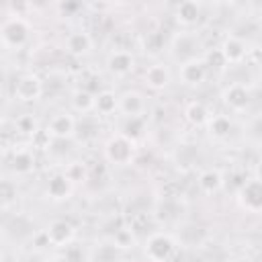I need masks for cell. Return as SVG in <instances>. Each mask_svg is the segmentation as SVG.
Masks as SVG:
<instances>
[{"instance_id":"6da1fadb","label":"cell","mask_w":262,"mask_h":262,"mask_svg":"<svg viewBox=\"0 0 262 262\" xmlns=\"http://www.w3.org/2000/svg\"><path fill=\"white\" fill-rule=\"evenodd\" d=\"M137 145L133 139L125 137L123 133H115L104 143V158L113 166H129L135 158Z\"/></svg>"},{"instance_id":"7a4b0ae2","label":"cell","mask_w":262,"mask_h":262,"mask_svg":"<svg viewBox=\"0 0 262 262\" xmlns=\"http://www.w3.org/2000/svg\"><path fill=\"white\" fill-rule=\"evenodd\" d=\"M176 250H178L176 239L164 231H156V233L147 235L145 244H143V252H145L147 260H151V262H170L174 258Z\"/></svg>"},{"instance_id":"3957f363","label":"cell","mask_w":262,"mask_h":262,"mask_svg":"<svg viewBox=\"0 0 262 262\" xmlns=\"http://www.w3.org/2000/svg\"><path fill=\"white\" fill-rule=\"evenodd\" d=\"M0 37H2V45L6 49H20L27 45V41L31 37V25L23 16L12 14L8 18H4Z\"/></svg>"},{"instance_id":"277c9868","label":"cell","mask_w":262,"mask_h":262,"mask_svg":"<svg viewBox=\"0 0 262 262\" xmlns=\"http://www.w3.org/2000/svg\"><path fill=\"white\" fill-rule=\"evenodd\" d=\"M104 66L106 70L117 76V78H125L129 76L133 70H135V55L129 51V49H123V47H115L106 53V59H104Z\"/></svg>"},{"instance_id":"5b68a950","label":"cell","mask_w":262,"mask_h":262,"mask_svg":"<svg viewBox=\"0 0 262 262\" xmlns=\"http://www.w3.org/2000/svg\"><path fill=\"white\" fill-rule=\"evenodd\" d=\"M221 100L231 113H244L252 102V92L246 84L233 82L221 90Z\"/></svg>"},{"instance_id":"8992f818","label":"cell","mask_w":262,"mask_h":262,"mask_svg":"<svg viewBox=\"0 0 262 262\" xmlns=\"http://www.w3.org/2000/svg\"><path fill=\"white\" fill-rule=\"evenodd\" d=\"M209 76V63L205 57H192L182 61L178 68V78L186 86H201Z\"/></svg>"},{"instance_id":"52a82bcc","label":"cell","mask_w":262,"mask_h":262,"mask_svg":"<svg viewBox=\"0 0 262 262\" xmlns=\"http://www.w3.org/2000/svg\"><path fill=\"white\" fill-rule=\"evenodd\" d=\"M41 94H43V82L33 72L18 76V80L14 82V96L20 102H35L41 98Z\"/></svg>"},{"instance_id":"ba28073f","label":"cell","mask_w":262,"mask_h":262,"mask_svg":"<svg viewBox=\"0 0 262 262\" xmlns=\"http://www.w3.org/2000/svg\"><path fill=\"white\" fill-rule=\"evenodd\" d=\"M43 235H45L47 244H51L55 248H61V246H68V244L74 242L76 227L70 221H66V219H53V221L47 223Z\"/></svg>"},{"instance_id":"9c48e42d","label":"cell","mask_w":262,"mask_h":262,"mask_svg":"<svg viewBox=\"0 0 262 262\" xmlns=\"http://www.w3.org/2000/svg\"><path fill=\"white\" fill-rule=\"evenodd\" d=\"M119 113L123 117H145L147 100L139 90H125L119 94Z\"/></svg>"},{"instance_id":"30bf717a","label":"cell","mask_w":262,"mask_h":262,"mask_svg":"<svg viewBox=\"0 0 262 262\" xmlns=\"http://www.w3.org/2000/svg\"><path fill=\"white\" fill-rule=\"evenodd\" d=\"M47 135L51 139H57V141H63V139H70L74 133H76V119L72 113L68 111H61L57 115H53L47 123Z\"/></svg>"},{"instance_id":"8fae6325","label":"cell","mask_w":262,"mask_h":262,"mask_svg":"<svg viewBox=\"0 0 262 262\" xmlns=\"http://www.w3.org/2000/svg\"><path fill=\"white\" fill-rule=\"evenodd\" d=\"M239 205L250 213H262V182L252 178L246 180L237 192Z\"/></svg>"},{"instance_id":"7c38bea8","label":"cell","mask_w":262,"mask_h":262,"mask_svg":"<svg viewBox=\"0 0 262 262\" xmlns=\"http://www.w3.org/2000/svg\"><path fill=\"white\" fill-rule=\"evenodd\" d=\"M63 47H66V51H68L70 55H74V57H86V55H90L92 49H94V39H92V35H90L88 31H84V29L72 31V33H68L66 41H63Z\"/></svg>"},{"instance_id":"4fadbf2b","label":"cell","mask_w":262,"mask_h":262,"mask_svg":"<svg viewBox=\"0 0 262 262\" xmlns=\"http://www.w3.org/2000/svg\"><path fill=\"white\" fill-rule=\"evenodd\" d=\"M219 53L225 63H242L248 55V45L237 35H227L219 45Z\"/></svg>"},{"instance_id":"5bb4252c","label":"cell","mask_w":262,"mask_h":262,"mask_svg":"<svg viewBox=\"0 0 262 262\" xmlns=\"http://www.w3.org/2000/svg\"><path fill=\"white\" fill-rule=\"evenodd\" d=\"M170 82H172V72L164 63H151L143 74V84L156 92L166 90L170 86Z\"/></svg>"},{"instance_id":"9a60e30c","label":"cell","mask_w":262,"mask_h":262,"mask_svg":"<svg viewBox=\"0 0 262 262\" xmlns=\"http://www.w3.org/2000/svg\"><path fill=\"white\" fill-rule=\"evenodd\" d=\"M45 192L51 201H66L74 192V182L70 180V176L66 172L53 174L45 184Z\"/></svg>"},{"instance_id":"2e32d148","label":"cell","mask_w":262,"mask_h":262,"mask_svg":"<svg viewBox=\"0 0 262 262\" xmlns=\"http://www.w3.org/2000/svg\"><path fill=\"white\" fill-rule=\"evenodd\" d=\"M201 14H203V8L194 0H184V2L176 4V8H174V20L184 29L194 27L201 20Z\"/></svg>"},{"instance_id":"e0dca14e","label":"cell","mask_w":262,"mask_h":262,"mask_svg":"<svg viewBox=\"0 0 262 262\" xmlns=\"http://www.w3.org/2000/svg\"><path fill=\"white\" fill-rule=\"evenodd\" d=\"M8 166L16 176H27L35 170V154L29 147H16L8 160Z\"/></svg>"},{"instance_id":"ac0fdd59","label":"cell","mask_w":262,"mask_h":262,"mask_svg":"<svg viewBox=\"0 0 262 262\" xmlns=\"http://www.w3.org/2000/svg\"><path fill=\"white\" fill-rule=\"evenodd\" d=\"M196 184H199V190L203 194H217V192L223 190L225 180H223V174L217 168H207L199 174Z\"/></svg>"},{"instance_id":"d6986e66","label":"cell","mask_w":262,"mask_h":262,"mask_svg":"<svg viewBox=\"0 0 262 262\" xmlns=\"http://www.w3.org/2000/svg\"><path fill=\"white\" fill-rule=\"evenodd\" d=\"M211 111L207 108V104L205 102H201V100H192V102H188L186 104V108H184V119L192 125V127H207V123L211 121Z\"/></svg>"},{"instance_id":"ffe728a7","label":"cell","mask_w":262,"mask_h":262,"mask_svg":"<svg viewBox=\"0 0 262 262\" xmlns=\"http://www.w3.org/2000/svg\"><path fill=\"white\" fill-rule=\"evenodd\" d=\"M70 104H72V108H74L76 113L86 115V113L94 111V106H96V94H92V92L86 90V88H78V90L72 92Z\"/></svg>"},{"instance_id":"44dd1931","label":"cell","mask_w":262,"mask_h":262,"mask_svg":"<svg viewBox=\"0 0 262 262\" xmlns=\"http://www.w3.org/2000/svg\"><path fill=\"white\" fill-rule=\"evenodd\" d=\"M231 127H233V123H231V119L227 115H213L211 121L207 123V131H209V135L213 139L227 137L231 133Z\"/></svg>"},{"instance_id":"7402d4cb","label":"cell","mask_w":262,"mask_h":262,"mask_svg":"<svg viewBox=\"0 0 262 262\" xmlns=\"http://www.w3.org/2000/svg\"><path fill=\"white\" fill-rule=\"evenodd\" d=\"M96 113L100 115H113L115 111H119V96L113 90H100L96 94Z\"/></svg>"},{"instance_id":"603a6c76","label":"cell","mask_w":262,"mask_h":262,"mask_svg":"<svg viewBox=\"0 0 262 262\" xmlns=\"http://www.w3.org/2000/svg\"><path fill=\"white\" fill-rule=\"evenodd\" d=\"M145 131V117H123V123H121V131L125 137L137 141Z\"/></svg>"},{"instance_id":"cb8c5ba5","label":"cell","mask_w":262,"mask_h":262,"mask_svg":"<svg viewBox=\"0 0 262 262\" xmlns=\"http://www.w3.org/2000/svg\"><path fill=\"white\" fill-rule=\"evenodd\" d=\"M14 196H16V186H14L12 182L4 180V182H2V207L8 209Z\"/></svg>"},{"instance_id":"d4e9b609","label":"cell","mask_w":262,"mask_h":262,"mask_svg":"<svg viewBox=\"0 0 262 262\" xmlns=\"http://www.w3.org/2000/svg\"><path fill=\"white\" fill-rule=\"evenodd\" d=\"M16 127H18V131H23V133H35L37 123H35V119H33L31 115H23L20 119H16Z\"/></svg>"},{"instance_id":"484cf974","label":"cell","mask_w":262,"mask_h":262,"mask_svg":"<svg viewBox=\"0 0 262 262\" xmlns=\"http://www.w3.org/2000/svg\"><path fill=\"white\" fill-rule=\"evenodd\" d=\"M66 174L70 176V180L76 184L78 180H84V176H86V170H84V164H80V162H74L68 170H66Z\"/></svg>"},{"instance_id":"4316f807","label":"cell","mask_w":262,"mask_h":262,"mask_svg":"<svg viewBox=\"0 0 262 262\" xmlns=\"http://www.w3.org/2000/svg\"><path fill=\"white\" fill-rule=\"evenodd\" d=\"M45 262H72V260L66 254H51V256L45 258Z\"/></svg>"},{"instance_id":"83f0119b","label":"cell","mask_w":262,"mask_h":262,"mask_svg":"<svg viewBox=\"0 0 262 262\" xmlns=\"http://www.w3.org/2000/svg\"><path fill=\"white\" fill-rule=\"evenodd\" d=\"M254 178L262 182V158L258 160V164H256V168H254Z\"/></svg>"},{"instance_id":"f1b7e54d","label":"cell","mask_w":262,"mask_h":262,"mask_svg":"<svg viewBox=\"0 0 262 262\" xmlns=\"http://www.w3.org/2000/svg\"><path fill=\"white\" fill-rule=\"evenodd\" d=\"M258 16H260V20H262V4H260V8H258Z\"/></svg>"}]
</instances>
